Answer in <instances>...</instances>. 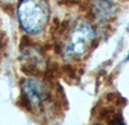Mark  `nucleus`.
<instances>
[{
    "label": "nucleus",
    "instance_id": "nucleus-1",
    "mask_svg": "<svg viewBox=\"0 0 129 125\" xmlns=\"http://www.w3.org/2000/svg\"><path fill=\"white\" fill-rule=\"evenodd\" d=\"M17 14L21 28L29 35H37L48 23V4L46 0H20Z\"/></svg>",
    "mask_w": 129,
    "mask_h": 125
},
{
    "label": "nucleus",
    "instance_id": "nucleus-2",
    "mask_svg": "<svg viewBox=\"0 0 129 125\" xmlns=\"http://www.w3.org/2000/svg\"><path fill=\"white\" fill-rule=\"evenodd\" d=\"M94 39L95 33L92 26L85 20L78 23L68 37V43L64 47V56L68 59L82 57L92 46Z\"/></svg>",
    "mask_w": 129,
    "mask_h": 125
},
{
    "label": "nucleus",
    "instance_id": "nucleus-3",
    "mask_svg": "<svg viewBox=\"0 0 129 125\" xmlns=\"http://www.w3.org/2000/svg\"><path fill=\"white\" fill-rule=\"evenodd\" d=\"M23 99L27 108L38 109L51 98L49 88L43 80L28 78L21 83Z\"/></svg>",
    "mask_w": 129,
    "mask_h": 125
},
{
    "label": "nucleus",
    "instance_id": "nucleus-4",
    "mask_svg": "<svg viewBox=\"0 0 129 125\" xmlns=\"http://www.w3.org/2000/svg\"><path fill=\"white\" fill-rule=\"evenodd\" d=\"M24 69L30 74H37L45 69L46 62L43 54L38 49L33 47H27L24 50Z\"/></svg>",
    "mask_w": 129,
    "mask_h": 125
},
{
    "label": "nucleus",
    "instance_id": "nucleus-5",
    "mask_svg": "<svg viewBox=\"0 0 129 125\" xmlns=\"http://www.w3.org/2000/svg\"><path fill=\"white\" fill-rule=\"evenodd\" d=\"M117 13V6L112 0H94L92 4V14L99 21H107Z\"/></svg>",
    "mask_w": 129,
    "mask_h": 125
},
{
    "label": "nucleus",
    "instance_id": "nucleus-6",
    "mask_svg": "<svg viewBox=\"0 0 129 125\" xmlns=\"http://www.w3.org/2000/svg\"><path fill=\"white\" fill-rule=\"evenodd\" d=\"M0 51H1V40H0Z\"/></svg>",
    "mask_w": 129,
    "mask_h": 125
},
{
    "label": "nucleus",
    "instance_id": "nucleus-7",
    "mask_svg": "<svg viewBox=\"0 0 129 125\" xmlns=\"http://www.w3.org/2000/svg\"><path fill=\"white\" fill-rule=\"evenodd\" d=\"M127 59H129V56H128V57H127Z\"/></svg>",
    "mask_w": 129,
    "mask_h": 125
}]
</instances>
